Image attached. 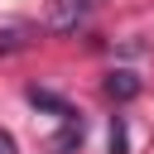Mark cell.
I'll return each mask as SVG.
<instances>
[{
    "label": "cell",
    "mask_w": 154,
    "mask_h": 154,
    "mask_svg": "<svg viewBox=\"0 0 154 154\" xmlns=\"http://www.w3.org/2000/svg\"><path fill=\"white\" fill-rule=\"evenodd\" d=\"M82 140H87V125H82L77 116H67V120H63V130L48 140V154H77V149H82Z\"/></svg>",
    "instance_id": "cell-2"
},
{
    "label": "cell",
    "mask_w": 154,
    "mask_h": 154,
    "mask_svg": "<svg viewBox=\"0 0 154 154\" xmlns=\"http://www.w3.org/2000/svg\"><path fill=\"white\" fill-rule=\"evenodd\" d=\"M0 154H14V135L10 130H0Z\"/></svg>",
    "instance_id": "cell-7"
},
{
    "label": "cell",
    "mask_w": 154,
    "mask_h": 154,
    "mask_svg": "<svg viewBox=\"0 0 154 154\" xmlns=\"http://www.w3.org/2000/svg\"><path fill=\"white\" fill-rule=\"evenodd\" d=\"M101 87H106V96H111V101H135V96H140V77H135V72H125V67H116Z\"/></svg>",
    "instance_id": "cell-3"
},
{
    "label": "cell",
    "mask_w": 154,
    "mask_h": 154,
    "mask_svg": "<svg viewBox=\"0 0 154 154\" xmlns=\"http://www.w3.org/2000/svg\"><path fill=\"white\" fill-rule=\"evenodd\" d=\"M24 34H29L24 24H10V29H0V53H14V48H24V43H29Z\"/></svg>",
    "instance_id": "cell-5"
},
{
    "label": "cell",
    "mask_w": 154,
    "mask_h": 154,
    "mask_svg": "<svg viewBox=\"0 0 154 154\" xmlns=\"http://www.w3.org/2000/svg\"><path fill=\"white\" fill-rule=\"evenodd\" d=\"M29 101H34L38 111H53L58 120H67V116H77V111H72V106H67L63 96H53V91H43V87H29Z\"/></svg>",
    "instance_id": "cell-4"
},
{
    "label": "cell",
    "mask_w": 154,
    "mask_h": 154,
    "mask_svg": "<svg viewBox=\"0 0 154 154\" xmlns=\"http://www.w3.org/2000/svg\"><path fill=\"white\" fill-rule=\"evenodd\" d=\"M111 154H130V135H125L120 116H111Z\"/></svg>",
    "instance_id": "cell-6"
},
{
    "label": "cell",
    "mask_w": 154,
    "mask_h": 154,
    "mask_svg": "<svg viewBox=\"0 0 154 154\" xmlns=\"http://www.w3.org/2000/svg\"><path fill=\"white\" fill-rule=\"evenodd\" d=\"M101 0H53L48 5V29L53 34H77L91 14H96Z\"/></svg>",
    "instance_id": "cell-1"
}]
</instances>
